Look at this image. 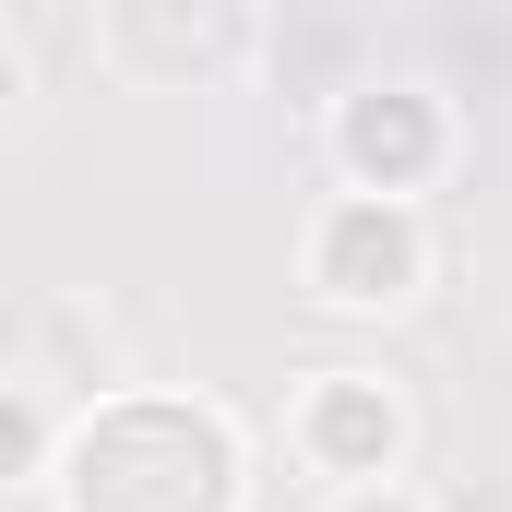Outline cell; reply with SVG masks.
Returning a JSON list of instances; mask_svg holds the SVG:
<instances>
[{
	"label": "cell",
	"instance_id": "6da1fadb",
	"mask_svg": "<svg viewBox=\"0 0 512 512\" xmlns=\"http://www.w3.org/2000/svg\"><path fill=\"white\" fill-rule=\"evenodd\" d=\"M60 512H239V429L191 393H96L60 429Z\"/></svg>",
	"mask_w": 512,
	"mask_h": 512
},
{
	"label": "cell",
	"instance_id": "7a4b0ae2",
	"mask_svg": "<svg viewBox=\"0 0 512 512\" xmlns=\"http://www.w3.org/2000/svg\"><path fill=\"white\" fill-rule=\"evenodd\" d=\"M417 274H429V227H417L405 191H346V203L310 227V286L346 298V310H393V298H417Z\"/></svg>",
	"mask_w": 512,
	"mask_h": 512
},
{
	"label": "cell",
	"instance_id": "3957f363",
	"mask_svg": "<svg viewBox=\"0 0 512 512\" xmlns=\"http://www.w3.org/2000/svg\"><path fill=\"white\" fill-rule=\"evenodd\" d=\"M262 36V0H108V60L131 84H215Z\"/></svg>",
	"mask_w": 512,
	"mask_h": 512
},
{
	"label": "cell",
	"instance_id": "277c9868",
	"mask_svg": "<svg viewBox=\"0 0 512 512\" xmlns=\"http://www.w3.org/2000/svg\"><path fill=\"white\" fill-rule=\"evenodd\" d=\"M0 393H24V405H48V417L96 405V393H108L96 322H84L72 298H0Z\"/></svg>",
	"mask_w": 512,
	"mask_h": 512
},
{
	"label": "cell",
	"instance_id": "5b68a950",
	"mask_svg": "<svg viewBox=\"0 0 512 512\" xmlns=\"http://www.w3.org/2000/svg\"><path fill=\"white\" fill-rule=\"evenodd\" d=\"M441 108L429 96H405V84H370V96H346V120H334V155H346V179L358 191H417L429 167H441Z\"/></svg>",
	"mask_w": 512,
	"mask_h": 512
},
{
	"label": "cell",
	"instance_id": "8992f818",
	"mask_svg": "<svg viewBox=\"0 0 512 512\" xmlns=\"http://www.w3.org/2000/svg\"><path fill=\"white\" fill-rule=\"evenodd\" d=\"M298 441H310L334 477H382V465H393V441H405V405H393L382 382H358V370H346V382H322V393H310Z\"/></svg>",
	"mask_w": 512,
	"mask_h": 512
},
{
	"label": "cell",
	"instance_id": "52a82bcc",
	"mask_svg": "<svg viewBox=\"0 0 512 512\" xmlns=\"http://www.w3.org/2000/svg\"><path fill=\"white\" fill-rule=\"evenodd\" d=\"M36 453H60V417H48V405H24V393H0V477H24Z\"/></svg>",
	"mask_w": 512,
	"mask_h": 512
},
{
	"label": "cell",
	"instance_id": "ba28073f",
	"mask_svg": "<svg viewBox=\"0 0 512 512\" xmlns=\"http://www.w3.org/2000/svg\"><path fill=\"white\" fill-rule=\"evenodd\" d=\"M346 512H417V501H405V489H358Z\"/></svg>",
	"mask_w": 512,
	"mask_h": 512
},
{
	"label": "cell",
	"instance_id": "9c48e42d",
	"mask_svg": "<svg viewBox=\"0 0 512 512\" xmlns=\"http://www.w3.org/2000/svg\"><path fill=\"white\" fill-rule=\"evenodd\" d=\"M12 96H24V60H12V48H0V108H12Z\"/></svg>",
	"mask_w": 512,
	"mask_h": 512
}]
</instances>
